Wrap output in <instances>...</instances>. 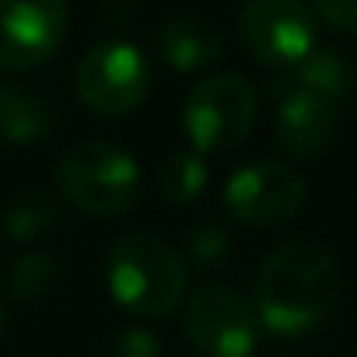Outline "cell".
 Listing matches in <instances>:
<instances>
[{
    "mask_svg": "<svg viewBox=\"0 0 357 357\" xmlns=\"http://www.w3.org/2000/svg\"><path fill=\"white\" fill-rule=\"evenodd\" d=\"M343 298V270L336 252L312 238L294 235L270 249L252 280V308L266 333L294 340L319 329Z\"/></svg>",
    "mask_w": 357,
    "mask_h": 357,
    "instance_id": "1",
    "label": "cell"
},
{
    "mask_svg": "<svg viewBox=\"0 0 357 357\" xmlns=\"http://www.w3.org/2000/svg\"><path fill=\"white\" fill-rule=\"evenodd\" d=\"M190 270L165 238L151 231H126L112 242L105 259V287L112 301L137 319H165L186 298Z\"/></svg>",
    "mask_w": 357,
    "mask_h": 357,
    "instance_id": "2",
    "label": "cell"
},
{
    "mask_svg": "<svg viewBox=\"0 0 357 357\" xmlns=\"http://www.w3.org/2000/svg\"><path fill=\"white\" fill-rule=\"evenodd\" d=\"M56 193L88 218H123L140 200V168L130 151L109 140L70 144L53 168Z\"/></svg>",
    "mask_w": 357,
    "mask_h": 357,
    "instance_id": "3",
    "label": "cell"
},
{
    "mask_svg": "<svg viewBox=\"0 0 357 357\" xmlns=\"http://www.w3.org/2000/svg\"><path fill=\"white\" fill-rule=\"evenodd\" d=\"M256 88L235 70L207 74L197 81L183 102V133L197 154H231L238 151L256 126Z\"/></svg>",
    "mask_w": 357,
    "mask_h": 357,
    "instance_id": "4",
    "label": "cell"
},
{
    "mask_svg": "<svg viewBox=\"0 0 357 357\" xmlns=\"http://www.w3.org/2000/svg\"><path fill=\"white\" fill-rule=\"evenodd\" d=\"M183 333L200 357H252L259 347L252 301L218 280H207L183 298Z\"/></svg>",
    "mask_w": 357,
    "mask_h": 357,
    "instance_id": "5",
    "label": "cell"
},
{
    "mask_svg": "<svg viewBox=\"0 0 357 357\" xmlns=\"http://www.w3.org/2000/svg\"><path fill=\"white\" fill-rule=\"evenodd\" d=\"M308 186L294 165L284 161H252L228 175L225 183V214L252 231H273L294 221L305 207Z\"/></svg>",
    "mask_w": 357,
    "mask_h": 357,
    "instance_id": "6",
    "label": "cell"
},
{
    "mask_svg": "<svg viewBox=\"0 0 357 357\" xmlns=\"http://www.w3.org/2000/svg\"><path fill=\"white\" fill-rule=\"evenodd\" d=\"M74 91L95 116H130L151 95V63L126 39L95 43L74 70Z\"/></svg>",
    "mask_w": 357,
    "mask_h": 357,
    "instance_id": "7",
    "label": "cell"
},
{
    "mask_svg": "<svg viewBox=\"0 0 357 357\" xmlns=\"http://www.w3.org/2000/svg\"><path fill=\"white\" fill-rule=\"evenodd\" d=\"M238 39L256 63L291 70L315 50V18L305 0H245Z\"/></svg>",
    "mask_w": 357,
    "mask_h": 357,
    "instance_id": "8",
    "label": "cell"
},
{
    "mask_svg": "<svg viewBox=\"0 0 357 357\" xmlns=\"http://www.w3.org/2000/svg\"><path fill=\"white\" fill-rule=\"evenodd\" d=\"M70 25L67 0H0V67H43Z\"/></svg>",
    "mask_w": 357,
    "mask_h": 357,
    "instance_id": "9",
    "label": "cell"
},
{
    "mask_svg": "<svg viewBox=\"0 0 357 357\" xmlns=\"http://www.w3.org/2000/svg\"><path fill=\"white\" fill-rule=\"evenodd\" d=\"M336 137V105L312 91H287L277 98L273 144L287 161H315Z\"/></svg>",
    "mask_w": 357,
    "mask_h": 357,
    "instance_id": "10",
    "label": "cell"
},
{
    "mask_svg": "<svg viewBox=\"0 0 357 357\" xmlns=\"http://www.w3.org/2000/svg\"><path fill=\"white\" fill-rule=\"evenodd\" d=\"M154 50L175 74H197L225 56V36L204 15H172L154 32Z\"/></svg>",
    "mask_w": 357,
    "mask_h": 357,
    "instance_id": "11",
    "label": "cell"
},
{
    "mask_svg": "<svg viewBox=\"0 0 357 357\" xmlns=\"http://www.w3.org/2000/svg\"><path fill=\"white\" fill-rule=\"evenodd\" d=\"M354 84H357V70H354L350 56L343 50H333V46H322V50L315 46L298 67L273 70L266 81V95L277 102L287 91H312V95L340 105L343 98H350Z\"/></svg>",
    "mask_w": 357,
    "mask_h": 357,
    "instance_id": "12",
    "label": "cell"
},
{
    "mask_svg": "<svg viewBox=\"0 0 357 357\" xmlns=\"http://www.w3.org/2000/svg\"><path fill=\"white\" fill-rule=\"evenodd\" d=\"M56 130V109L15 84H0V140L11 147H36Z\"/></svg>",
    "mask_w": 357,
    "mask_h": 357,
    "instance_id": "13",
    "label": "cell"
},
{
    "mask_svg": "<svg viewBox=\"0 0 357 357\" xmlns=\"http://www.w3.org/2000/svg\"><path fill=\"white\" fill-rule=\"evenodd\" d=\"M211 186V165L197 151H172L158 165V193L172 207H193Z\"/></svg>",
    "mask_w": 357,
    "mask_h": 357,
    "instance_id": "14",
    "label": "cell"
},
{
    "mask_svg": "<svg viewBox=\"0 0 357 357\" xmlns=\"http://www.w3.org/2000/svg\"><path fill=\"white\" fill-rule=\"evenodd\" d=\"M60 225V204L53 193L32 186L22 190L4 211V231L11 242H36Z\"/></svg>",
    "mask_w": 357,
    "mask_h": 357,
    "instance_id": "15",
    "label": "cell"
},
{
    "mask_svg": "<svg viewBox=\"0 0 357 357\" xmlns=\"http://www.w3.org/2000/svg\"><path fill=\"white\" fill-rule=\"evenodd\" d=\"M60 280V259L53 252H22L4 270V291L15 301H39Z\"/></svg>",
    "mask_w": 357,
    "mask_h": 357,
    "instance_id": "16",
    "label": "cell"
},
{
    "mask_svg": "<svg viewBox=\"0 0 357 357\" xmlns=\"http://www.w3.org/2000/svg\"><path fill=\"white\" fill-rule=\"evenodd\" d=\"M231 249H235V238L221 221H200L183 238V263L186 270L193 266L200 273H211L231 259Z\"/></svg>",
    "mask_w": 357,
    "mask_h": 357,
    "instance_id": "17",
    "label": "cell"
},
{
    "mask_svg": "<svg viewBox=\"0 0 357 357\" xmlns=\"http://www.w3.org/2000/svg\"><path fill=\"white\" fill-rule=\"evenodd\" d=\"M105 357H165L161 340L144 326H123L109 336Z\"/></svg>",
    "mask_w": 357,
    "mask_h": 357,
    "instance_id": "18",
    "label": "cell"
},
{
    "mask_svg": "<svg viewBox=\"0 0 357 357\" xmlns=\"http://www.w3.org/2000/svg\"><path fill=\"white\" fill-rule=\"evenodd\" d=\"M308 11L333 32H357V0H312Z\"/></svg>",
    "mask_w": 357,
    "mask_h": 357,
    "instance_id": "19",
    "label": "cell"
},
{
    "mask_svg": "<svg viewBox=\"0 0 357 357\" xmlns=\"http://www.w3.org/2000/svg\"><path fill=\"white\" fill-rule=\"evenodd\" d=\"M0 329H4V301H0Z\"/></svg>",
    "mask_w": 357,
    "mask_h": 357,
    "instance_id": "20",
    "label": "cell"
}]
</instances>
